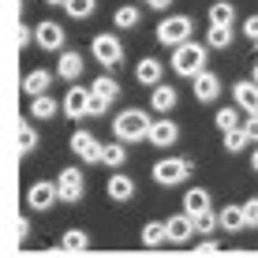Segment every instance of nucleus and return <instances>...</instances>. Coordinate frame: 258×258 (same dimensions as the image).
<instances>
[{
    "label": "nucleus",
    "mask_w": 258,
    "mask_h": 258,
    "mask_svg": "<svg viewBox=\"0 0 258 258\" xmlns=\"http://www.w3.org/2000/svg\"><path fill=\"white\" fill-rule=\"evenodd\" d=\"M45 4H68V0H45Z\"/></svg>",
    "instance_id": "nucleus-42"
},
{
    "label": "nucleus",
    "mask_w": 258,
    "mask_h": 258,
    "mask_svg": "<svg viewBox=\"0 0 258 258\" xmlns=\"http://www.w3.org/2000/svg\"><path fill=\"white\" fill-rule=\"evenodd\" d=\"M176 101H180V97H176V90H172V86H165V83L150 90V109H157V112L176 109Z\"/></svg>",
    "instance_id": "nucleus-21"
},
{
    "label": "nucleus",
    "mask_w": 258,
    "mask_h": 258,
    "mask_svg": "<svg viewBox=\"0 0 258 258\" xmlns=\"http://www.w3.org/2000/svg\"><path fill=\"white\" fill-rule=\"evenodd\" d=\"M232 97H236V109H243L247 116H258V83L243 79V83L232 86Z\"/></svg>",
    "instance_id": "nucleus-13"
},
{
    "label": "nucleus",
    "mask_w": 258,
    "mask_h": 258,
    "mask_svg": "<svg viewBox=\"0 0 258 258\" xmlns=\"http://www.w3.org/2000/svg\"><path fill=\"white\" fill-rule=\"evenodd\" d=\"M94 8H97V0H68V4H64V12L71 15V19H90V15H94Z\"/></svg>",
    "instance_id": "nucleus-30"
},
{
    "label": "nucleus",
    "mask_w": 258,
    "mask_h": 258,
    "mask_svg": "<svg viewBox=\"0 0 258 258\" xmlns=\"http://www.w3.org/2000/svg\"><path fill=\"white\" fill-rule=\"evenodd\" d=\"M79 75H83V56H79L75 49H64L60 60H56V79H68L71 83V79H79Z\"/></svg>",
    "instance_id": "nucleus-19"
},
{
    "label": "nucleus",
    "mask_w": 258,
    "mask_h": 258,
    "mask_svg": "<svg viewBox=\"0 0 258 258\" xmlns=\"http://www.w3.org/2000/svg\"><path fill=\"white\" fill-rule=\"evenodd\" d=\"M165 225H168V239H172V243H187L191 232H199V228H195V217H187V213H176Z\"/></svg>",
    "instance_id": "nucleus-17"
},
{
    "label": "nucleus",
    "mask_w": 258,
    "mask_h": 258,
    "mask_svg": "<svg viewBox=\"0 0 258 258\" xmlns=\"http://www.w3.org/2000/svg\"><path fill=\"white\" fill-rule=\"evenodd\" d=\"M176 139H180V127H176L172 120L161 116V120H154V127H150V139H146V142H154V146L165 150V146H172Z\"/></svg>",
    "instance_id": "nucleus-16"
},
{
    "label": "nucleus",
    "mask_w": 258,
    "mask_h": 258,
    "mask_svg": "<svg viewBox=\"0 0 258 258\" xmlns=\"http://www.w3.org/2000/svg\"><path fill=\"white\" fill-rule=\"evenodd\" d=\"M254 49H258V45H254Z\"/></svg>",
    "instance_id": "nucleus-43"
},
{
    "label": "nucleus",
    "mask_w": 258,
    "mask_h": 258,
    "mask_svg": "<svg viewBox=\"0 0 258 258\" xmlns=\"http://www.w3.org/2000/svg\"><path fill=\"white\" fill-rule=\"evenodd\" d=\"M243 131H247V139L254 142V139H258V116H247V120H243Z\"/></svg>",
    "instance_id": "nucleus-37"
},
{
    "label": "nucleus",
    "mask_w": 258,
    "mask_h": 258,
    "mask_svg": "<svg viewBox=\"0 0 258 258\" xmlns=\"http://www.w3.org/2000/svg\"><path fill=\"white\" fill-rule=\"evenodd\" d=\"M247 142H251V139H247V131L236 127V131H228V135H225V150H228V154H239V150H247Z\"/></svg>",
    "instance_id": "nucleus-32"
},
{
    "label": "nucleus",
    "mask_w": 258,
    "mask_h": 258,
    "mask_svg": "<svg viewBox=\"0 0 258 258\" xmlns=\"http://www.w3.org/2000/svg\"><path fill=\"white\" fill-rule=\"evenodd\" d=\"M90 49H94V60L101 68H116V64H123V45L112 34H97V38L90 41Z\"/></svg>",
    "instance_id": "nucleus-6"
},
{
    "label": "nucleus",
    "mask_w": 258,
    "mask_h": 258,
    "mask_svg": "<svg viewBox=\"0 0 258 258\" xmlns=\"http://www.w3.org/2000/svg\"><path fill=\"white\" fill-rule=\"evenodd\" d=\"M157 41H161V45H172V49L195 41V19L191 15H168V19H161L157 23Z\"/></svg>",
    "instance_id": "nucleus-3"
},
{
    "label": "nucleus",
    "mask_w": 258,
    "mask_h": 258,
    "mask_svg": "<svg viewBox=\"0 0 258 258\" xmlns=\"http://www.w3.org/2000/svg\"><path fill=\"white\" fill-rule=\"evenodd\" d=\"M56 191H60V202H79V199H83V191H86L83 168H60Z\"/></svg>",
    "instance_id": "nucleus-8"
},
{
    "label": "nucleus",
    "mask_w": 258,
    "mask_h": 258,
    "mask_svg": "<svg viewBox=\"0 0 258 258\" xmlns=\"http://www.w3.org/2000/svg\"><path fill=\"white\" fill-rule=\"evenodd\" d=\"M165 239H168V225L165 221H150V225L142 228V243L146 247H161Z\"/></svg>",
    "instance_id": "nucleus-26"
},
{
    "label": "nucleus",
    "mask_w": 258,
    "mask_h": 258,
    "mask_svg": "<svg viewBox=\"0 0 258 258\" xmlns=\"http://www.w3.org/2000/svg\"><path fill=\"white\" fill-rule=\"evenodd\" d=\"M191 157H165V161L154 165V180L161 183V187H176V183H183L191 176Z\"/></svg>",
    "instance_id": "nucleus-4"
},
{
    "label": "nucleus",
    "mask_w": 258,
    "mask_h": 258,
    "mask_svg": "<svg viewBox=\"0 0 258 258\" xmlns=\"http://www.w3.org/2000/svg\"><path fill=\"white\" fill-rule=\"evenodd\" d=\"M221 228L225 232H243L247 228V221H243V206H221Z\"/></svg>",
    "instance_id": "nucleus-22"
},
{
    "label": "nucleus",
    "mask_w": 258,
    "mask_h": 258,
    "mask_svg": "<svg viewBox=\"0 0 258 258\" xmlns=\"http://www.w3.org/2000/svg\"><path fill=\"white\" fill-rule=\"evenodd\" d=\"M60 109H64V116L68 120H83V116H94V94L86 90V86H75L71 83L68 86V94H64V101H60Z\"/></svg>",
    "instance_id": "nucleus-5"
},
{
    "label": "nucleus",
    "mask_w": 258,
    "mask_h": 258,
    "mask_svg": "<svg viewBox=\"0 0 258 258\" xmlns=\"http://www.w3.org/2000/svg\"><path fill=\"white\" fill-rule=\"evenodd\" d=\"M112 23H116V30H135V26L142 23V12H139V8H131V4H123V8H116Z\"/></svg>",
    "instance_id": "nucleus-25"
},
{
    "label": "nucleus",
    "mask_w": 258,
    "mask_h": 258,
    "mask_svg": "<svg viewBox=\"0 0 258 258\" xmlns=\"http://www.w3.org/2000/svg\"><path fill=\"white\" fill-rule=\"evenodd\" d=\"M56 112H64V109H60L49 94H45V97H34V101H30V116H34V120H52Z\"/></svg>",
    "instance_id": "nucleus-23"
},
{
    "label": "nucleus",
    "mask_w": 258,
    "mask_h": 258,
    "mask_svg": "<svg viewBox=\"0 0 258 258\" xmlns=\"http://www.w3.org/2000/svg\"><path fill=\"white\" fill-rule=\"evenodd\" d=\"M206 45L210 49H228V45H232V26H210Z\"/></svg>",
    "instance_id": "nucleus-28"
},
{
    "label": "nucleus",
    "mask_w": 258,
    "mask_h": 258,
    "mask_svg": "<svg viewBox=\"0 0 258 258\" xmlns=\"http://www.w3.org/2000/svg\"><path fill=\"white\" fill-rule=\"evenodd\" d=\"M135 79L142 86H161V79H165V68H161V60H154V56H146V60H139V68H135Z\"/></svg>",
    "instance_id": "nucleus-15"
},
{
    "label": "nucleus",
    "mask_w": 258,
    "mask_h": 258,
    "mask_svg": "<svg viewBox=\"0 0 258 258\" xmlns=\"http://www.w3.org/2000/svg\"><path fill=\"white\" fill-rule=\"evenodd\" d=\"M26 202H30V210H49L52 202H60V191H56V183L38 180L30 191H26Z\"/></svg>",
    "instance_id": "nucleus-12"
},
{
    "label": "nucleus",
    "mask_w": 258,
    "mask_h": 258,
    "mask_svg": "<svg viewBox=\"0 0 258 258\" xmlns=\"http://www.w3.org/2000/svg\"><path fill=\"white\" fill-rule=\"evenodd\" d=\"M150 127H154V120H150L142 109H123L120 116L112 120V131H116L120 142H146Z\"/></svg>",
    "instance_id": "nucleus-2"
},
{
    "label": "nucleus",
    "mask_w": 258,
    "mask_h": 258,
    "mask_svg": "<svg viewBox=\"0 0 258 258\" xmlns=\"http://www.w3.org/2000/svg\"><path fill=\"white\" fill-rule=\"evenodd\" d=\"M195 228H199L202 236H210V232H217V228H221V217L210 210V213H202V217H195Z\"/></svg>",
    "instance_id": "nucleus-33"
},
{
    "label": "nucleus",
    "mask_w": 258,
    "mask_h": 258,
    "mask_svg": "<svg viewBox=\"0 0 258 258\" xmlns=\"http://www.w3.org/2000/svg\"><path fill=\"white\" fill-rule=\"evenodd\" d=\"M34 45L45 49V52H64V26L45 19L38 30H34Z\"/></svg>",
    "instance_id": "nucleus-10"
},
{
    "label": "nucleus",
    "mask_w": 258,
    "mask_h": 258,
    "mask_svg": "<svg viewBox=\"0 0 258 258\" xmlns=\"http://www.w3.org/2000/svg\"><path fill=\"white\" fill-rule=\"evenodd\" d=\"M191 90H195V97L199 101H217L221 97V75H213V71H202V75H195L191 79Z\"/></svg>",
    "instance_id": "nucleus-11"
},
{
    "label": "nucleus",
    "mask_w": 258,
    "mask_h": 258,
    "mask_svg": "<svg viewBox=\"0 0 258 258\" xmlns=\"http://www.w3.org/2000/svg\"><path fill=\"white\" fill-rule=\"evenodd\" d=\"M90 94H94V109L90 112H94V116H101V112L120 97V83H116V79H109V75H101V79H94Z\"/></svg>",
    "instance_id": "nucleus-9"
},
{
    "label": "nucleus",
    "mask_w": 258,
    "mask_h": 258,
    "mask_svg": "<svg viewBox=\"0 0 258 258\" xmlns=\"http://www.w3.org/2000/svg\"><path fill=\"white\" fill-rule=\"evenodd\" d=\"M243 34H247V41H254V45H258V15L243 19Z\"/></svg>",
    "instance_id": "nucleus-36"
},
{
    "label": "nucleus",
    "mask_w": 258,
    "mask_h": 258,
    "mask_svg": "<svg viewBox=\"0 0 258 258\" xmlns=\"http://www.w3.org/2000/svg\"><path fill=\"white\" fill-rule=\"evenodd\" d=\"M232 19H236V8L228 4V0L210 4V26H232Z\"/></svg>",
    "instance_id": "nucleus-24"
},
{
    "label": "nucleus",
    "mask_w": 258,
    "mask_h": 258,
    "mask_svg": "<svg viewBox=\"0 0 258 258\" xmlns=\"http://www.w3.org/2000/svg\"><path fill=\"white\" fill-rule=\"evenodd\" d=\"M60 247H68V251H86V247H90V236L79 232V228H68V232L60 236Z\"/></svg>",
    "instance_id": "nucleus-29"
},
{
    "label": "nucleus",
    "mask_w": 258,
    "mask_h": 258,
    "mask_svg": "<svg viewBox=\"0 0 258 258\" xmlns=\"http://www.w3.org/2000/svg\"><path fill=\"white\" fill-rule=\"evenodd\" d=\"M52 79H56V71H45V68L26 71V79H23V94H26V97H45V90H49Z\"/></svg>",
    "instance_id": "nucleus-14"
},
{
    "label": "nucleus",
    "mask_w": 258,
    "mask_h": 258,
    "mask_svg": "<svg viewBox=\"0 0 258 258\" xmlns=\"http://www.w3.org/2000/svg\"><path fill=\"white\" fill-rule=\"evenodd\" d=\"M236 127H243V123H239V112L236 109H217V131H236Z\"/></svg>",
    "instance_id": "nucleus-31"
},
{
    "label": "nucleus",
    "mask_w": 258,
    "mask_h": 258,
    "mask_svg": "<svg viewBox=\"0 0 258 258\" xmlns=\"http://www.w3.org/2000/svg\"><path fill=\"white\" fill-rule=\"evenodd\" d=\"M243 221H247V228H258V199L243 202Z\"/></svg>",
    "instance_id": "nucleus-35"
},
{
    "label": "nucleus",
    "mask_w": 258,
    "mask_h": 258,
    "mask_svg": "<svg viewBox=\"0 0 258 258\" xmlns=\"http://www.w3.org/2000/svg\"><path fill=\"white\" fill-rule=\"evenodd\" d=\"M34 146H38V135H34L30 123H23V127H19V150H23V154H30Z\"/></svg>",
    "instance_id": "nucleus-34"
},
{
    "label": "nucleus",
    "mask_w": 258,
    "mask_h": 258,
    "mask_svg": "<svg viewBox=\"0 0 258 258\" xmlns=\"http://www.w3.org/2000/svg\"><path fill=\"white\" fill-rule=\"evenodd\" d=\"M105 191H109L112 202H127V199H135V180H131V176H123V172H112Z\"/></svg>",
    "instance_id": "nucleus-18"
},
{
    "label": "nucleus",
    "mask_w": 258,
    "mask_h": 258,
    "mask_svg": "<svg viewBox=\"0 0 258 258\" xmlns=\"http://www.w3.org/2000/svg\"><path fill=\"white\" fill-rule=\"evenodd\" d=\"M123 161H127V150H123V142H109V146H105V154H101V165L123 168Z\"/></svg>",
    "instance_id": "nucleus-27"
},
{
    "label": "nucleus",
    "mask_w": 258,
    "mask_h": 258,
    "mask_svg": "<svg viewBox=\"0 0 258 258\" xmlns=\"http://www.w3.org/2000/svg\"><path fill=\"white\" fill-rule=\"evenodd\" d=\"M251 83H258V64H254V71H251Z\"/></svg>",
    "instance_id": "nucleus-41"
},
{
    "label": "nucleus",
    "mask_w": 258,
    "mask_h": 258,
    "mask_svg": "<svg viewBox=\"0 0 258 258\" xmlns=\"http://www.w3.org/2000/svg\"><path fill=\"white\" fill-rule=\"evenodd\" d=\"M206 60H210V45H199V41H187V45L172 49V71L183 79H195L206 71Z\"/></svg>",
    "instance_id": "nucleus-1"
},
{
    "label": "nucleus",
    "mask_w": 258,
    "mask_h": 258,
    "mask_svg": "<svg viewBox=\"0 0 258 258\" xmlns=\"http://www.w3.org/2000/svg\"><path fill=\"white\" fill-rule=\"evenodd\" d=\"M30 41H34V30H30V26H19V45L26 49Z\"/></svg>",
    "instance_id": "nucleus-38"
},
{
    "label": "nucleus",
    "mask_w": 258,
    "mask_h": 258,
    "mask_svg": "<svg viewBox=\"0 0 258 258\" xmlns=\"http://www.w3.org/2000/svg\"><path fill=\"white\" fill-rule=\"evenodd\" d=\"M142 4H150V8H157V12H165V8L172 4V0H142Z\"/></svg>",
    "instance_id": "nucleus-39"
},
{
    "label": "nucleus",
    "mask_w": 258,
    "mask_h": 258,
    "mask_svg": "<svg viewBox=\"0 0 258 258\" xmlns=\"http://www.w3.org/2000/svg\"><path fill=\"white\" fill-rule=\"evenodd\" d=\"M71 154L83 157L86 165H101L105 146L97 142V135H90V131H75V135H71Z\"/></svg>",
    "instance_id": "nucleus-7"
},
{
    "label": "nucleus",
    "mask_w": 258,
    "mask_h": 258,
    "mask_svg": "<svg viewBox=\"0 0 258 258\" xmlns=\"http://www.w3.org/2000/svg\"><path fill=\"white\" fill-rule=\"evenodd\" d=\"M183 213L187 217H202V213H210V191L206 187H191L183 195Z\"/></svg>",
    "instance_id": "nucleus-20"
},
{
    "label": "nucleus",
    "mask_w": 258,
    "mask_h": 258,
    "mask_svg": "<svg viewBox=\"0 0 258 258\" xmlns=\"http://www.w3.org/2000/svg\"><path fill=\"white\" fill-rule=\"evenodd\" d=\"M251 168H254V172H258V150H254V154H251Z\"/></svg>",
    "instance_id": "nucleus-40"
}]
</instances>
